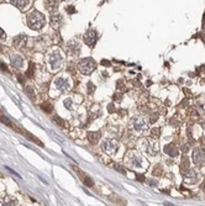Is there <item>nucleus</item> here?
Listing matches in <instances>:
<instances>
[{"label":"nucleus","mask_w":205,"mask_h":206,"mask_svg":"<svg viewBox=\"0 0 205 206\" xmlns=\"http://www.w3.org/2000/svg\"><path fill=\"white\" fill-rule=\"evenodd\" d=\"M33 69H35L33 64H32V63H30V68H29V71L26 72V75L29 77V78H32V75H33Z\"/></svg>","instance_id":"obj_23"},{"label":"nucleus","mask_w":205,"mask_h":206,"mask_svg":"<svg viewBox=\"0 0 205 206\" xmlns=\"http://www.w3.org/2000/svg\"><path fill=\"white\" fill-rule=\"evenodd\" d=\"M114 168H115L116 170H119L120 173H123V174H126V170H125V169L123 168V167H120L119 164H115V165H114Z\"/></svg>","instance_id":"obj_25"},{"label":"nucleus","mask_w":205,"mask_h":206,"mask_svg":"<svg viewBox=\"0 0 205 206\" xmlns=\"http://www.w3.org/2000/svg\"><path fill=\"white\" fill-rule=\"evenodd\" d=\"M102 149H104V152H106L108 154L113 155L116 153L117 148H119V143L115 139H111V138H108V139H104V142H102Z\"/></svg>","instance_id":"obj_3"},{"label":"nucleus","mask_w":205,"mask_h":206,"mask_svg":"<svg viewBox=\"0 0 205 206\" xmlns=\"http://www.w3.org/2000/svg\"><path fill=\"white\" fill-rule=\"evenodd\" d=\"M193 162L196 165H204L205 164V149L204 148H195L193 152Z\"/></svg>","instance_id":"obj_4"},{"label":"nucleus","mask_w":205,"mask_h":206,"mask_svg":"<svg viewBox=\"0 0 205 206\" xmlns=\"http://www.w3.org/2000/svg\"><path fill=\"white\" fill-rule=\"evenodd\" d=\"M25 91L27 93V95L30 96V98H32V96H35V89L32 85H27V87L25 88Z\"/></svg>","instance_id":"obj_19"},{"label":"nucleus","mask_w":205,"mask_h":206,"mask_svg":"<svg viewBox=\"0 0 205 206\" xmlns=\"http://www.w3.org/2000/svg\"><path fill=\"white\" fill-rule=\"evenodd\" d=\"M62 21H63V19L60 14H52V16H51V26L52 27L58 29V27L62 25Z\"/></svg>","instance_id":"obj_12"},{"label":"nucleus","mask_w":205,"mask_h":206,"mask_svg":"<svg viewBox=\"0 0 205 206\" xmlns=\"http://www.w3.org/2000/svg\"><path fill=\"white\" fill-rule=\"evenodd\" d=\"M53 121H54V122H57V125H58V126H61V127H63V126L66 125V122L63 121L62 119L58 117V116H53Z\"/></svg>","instance_id":"obj_21"},{"label":"nucleus","mask_w":205,"mask_h":206,"mask_svg":"<svg viewBox=\"0 0 205 206\" xmlns=\"http://www.w3.org/2000/svg\"><path fill=\"white\" fill-rule=\"evenodd\" d=\"M26 42H27V36L23 33V35H19V36L15 37L14 41H13V43L15 46V48L20 49V48H22L23 46L26 45Z\"/></svg>","instance_id":"obj_8"},{"label":"nucleus","mask_w":205,"mask_h":206,"mask_svg":"<svg viewBox=\"0 0 205 206\" xmlns=\"http://www.w3.org/2000/svg\"><path fill=\"white\" fill-rule=\"evenodd\" d=\"M188 151V147H183V152H187Z\"/></svg>","instance_id":"obj_34"},{"label":"nucleus","mask_w":205,"mask_h":206,"mask_svg":"<svg viewBox=\"0 0 205 206\" xmlns=\"http://www.w3.org/2000/svg\"><path fill=\"white\" fill-rule=\"evenodd\" d=\"M98 40V35H96V31L90 29L89 31H86L85 35H84V43L88 45L89 47H93L95 45V42Z\"/></svg>","instance_id":"obj_5"},{"label":"nucleus","mask_w":205,"mask_h":206,"mask_svg":"<svg viewBox=\"0 0 205 206\" xmlns=\"http://www.w3.org/2000/svg\"><path fill=\"white\" fill-rule=\"evenodd\" d=\"M137 178H139V180H145V177H143V175H137Z\"/></svg>","instance_id":"obj_33"},{"label":"nucleus","mask_w":205,"mask_h":206,"mask_svg":"<svg viewBox=\"0 0 205 206\" xmlns=\"http://www.w3.org/2000/svg\"><path fill=\"white\" fill-rule=\"evenodd\" d=\"M11 64H13L14 68L20 69L22 65H23V58H22L21 56H14V57H11Z\"/></svg>","instance_id":"obj_13"},{"label":"nucleus","mask_w":205,"mask_h":206,"mask_svg":"<svg viewBox=\"0 0 205 206\" xmlns=\"http://www.w3.org/2000/svg\"><path fill=\"white\" fill-rule=\"evenodd\" d=\"M46 9L50 11H54L58 7V0H45Z\"/></svg>","instance_id":"obj_14"},{"label":"nucleus","mask_w":205,"mask_h":206,"mask_svg":"<svg viewBox=\"0 0 205 206\" xmlns=\"http://www.w3.org/2000/svg\"><path fill=\"white\" fill-rule=\"evenodd\" d=\"M41 107H42L45 111H47V112H52V105L48 104V103L42 104V105H41Z\"/></svg>","instance_id":"obj_20"},{"label":"nucleus","mask_w":205,"mask_h":206,"mask_svg":"<svg viewBox=\"0 0 205 206\" xmlns=\"http://www.w3.org/2000/svg\"><path fill=\"white\" fill-rule=\"evenodd\" d=\"M50 62H51V67H52V69L53 71H56V69L61 68L63 58L58 52H53L52 54H51V57H50Z\"/></svg>","instance_id":"obj_6"},{"label":"nucleus","mask_w":205,"mask_h":206,"mask_svg":"<svg viewBox=\"0 0 205 206\" xmlns=\"http://www.w3.org/2000/svg\"><path fill=\"white\" fill-rule=\"evenodd\" d=\"M88 85H89V93H92L94 89H95V87H93V84H92V83H89Z\"/></svg>","instance_id":"obj_31"},{"label":"nucleus","mask_w":205,"mask_h":206,"mask_svg":"<svg viewBox=\"0 0 205 206\" xmlns=\"http://www.w3.org/2000/svg\"><path fill=\"white\" fill-rule=\"evenodd\" d=\"M0 68L3 69V71H5V72H7V67L4 63H0Z\"/></svg>","instance_id":"obj_29"},{"label":"nucleus","mask_w":205,"mask_h":206,"mask_svg":"<svg viewBox=\"0 0 205 206\" xmlns=\"http://www.w3.org/2000/svg\"><path fill=\"white\" fill-rule=\"evenodd\" d=\"M82 175V174H80ZM82 180H83V183H84V184L86 185V186H93L94 185V181L90 179L89 177H86L85 175V173H83V175H82Z\"/></svg>","instance_id":"obj_18"},{"label":"nucleus","mask_w":205,"mask_h":206,"mask_svg":"<svg viewBox=\"0 0 205 206\" xmlns=\"http://www.w3.org/2000/svg\"><path fill=\"white\" fill-rule=\"evenodd\" d=\"M203 190L205 191V181H204V184H203Z\"/></svg>","instance_id":"obj_35"},{"label":"nucleus","mask_w":205,"mask_h":206,"mask_svg":"<svg viewBox=\"0 0 205 206\" xmlns=\"http://www.w3.org/2000/svg\"><path fill=\"white\" fill-rule=\"evenodd\" d=\"M74 11H76V9H74V6L69 5L68 7H67V13H68V14H72V13H74Z\"/></svg>","instance_id":"obj_26"},{"label":"nucleus","mask_w":205,"mask_h":206,"mask_svg":"<svg viewBox=\"0 0 205 206\" xmlns=\"http://www.w3.org/2000/svg\"><path fill=\"white\" fill-rule=\"evenodd\" d=\"M0 121H1V122H5L9 127H13V123H11V121L6 117V116H0Z\"/></svg>","instance_id":"obj_22"},{"label":"nucleus","mask_w":205,"mask_h":206,"mask_svg":"<svg viewBox=\"0 0 205 206\" xmlns=\"http://www.w3.org/2000/svg\"><path fill=\"white\" fill-rule=\"evenodd\" d=\"M165 153L169 154L171 157H176L177 154H178V149H177V147L176 146H173V145H168V146H165Z\"/></svg>","instance_id":"obj_16"},{"label":"nucleus","mask_w":205,"mask_h":206,"mask_svg":"<svg viewBox=\"0 0 205 206\" xmlns=\"http://www.w3.org/2000/svg\"><path fill=\"white\" fill-rule=\"evenodd\" d=\"M10 1L14 6L19 7V9H23V7L27 6V4L30 3V0H10Z\"/></svg>","instance_id":"obj_15"},{"label":"nucleus","mask_w":205,"mask_h":206,"mask_svg":"<svg viewBox=\"0 0 205 206\" xmlns=\"http://www.w3.org/2000/svg\"><path fill=\"white\" fill-rule=\"evenodd\" d=\"M157 119H158V116L155 115L153 117H151V120H149V121H151V123H153V122H156V120H157Z\"/></svg>","instance_id":"obj_30"},{"label":"nucleus","mask_w":205,"mask_h":206,"mask_svg":"<svg viewBox=\"0 0 205 206\" xmlns=\"http://www.w3.org/2000/svg\"><path fill=\"white\" fill-rule=\"evenodd\" d=\"M88 137H89V141L92 142L93 145H95L100 139V132H89Z\"/></svg>","instance_id":"obj_17"},{"label":"nucleus","mask_w":205,"mask_h":206,"mask_svg":"<svg viewBox=\"0 0 205 206\" xmlns=\"http://www.w3.org/2000/svg\"><path fill=\"white\" fill-rule=\"evenodd\" d=\"M17 78H19V80H20V83H21V84L25 83V79H23V78L21 77V74H19V75H17Z\"/></svg>","instance_id":"obj_32"},{"label":"nucleus","mask_w":205,"mask_h":206,"mask_svg":"<svg viewBox=\"0 0 205 206\" xmlns=\"http://www.w3.org/2000/svg\"><path fill=\"white\" fill-rule=\"evenodd\" d=\"M146 127L147 126H146V122L143 119H141V117L133 119V129L136 131H143V130H146Z\"/></svg>","instance_id":"obj_11"},{"label":"nucleus","mask_w":205,"mask_h":206,"mask_svg":"<svg viewBox=\"0 0 205 206\" xmlns=\"http://www.w3.org/2000/svg\"><path fill=\"white\" fill-rule=\"evenodd\" d=\"M45 24H46V19L43 16V14L40 13V11L33 10L27 15V25H29L31 30L38 31L45 26Z\"/></svg>","instance_id":"obj_1"},{"label":"nucleus","mask_w":205,"mask_h":206,"mask_svg":"<svg viewBox=\"0 0 205 206\" xmlns=\"http://www.w3.org/2000/svg\"><path fill=\"white\" fill-rule=\"evenodd\" d=\"M63 104H64V105H66V107H67V109H69V110L73 107V106H72V105H73V101H72L70 99H66V100H64V103H63Z\"/></svg>","instance_id":"obj_24"},{"label":"nucleus","mask_w":205,"mask_h":206,"mask_svg":"<svg viewBox=\"0 0 205 206\" xmlns=\"http://www.w3.org/2000/svg\"><path fill=\"white\" fill-rule=\"evenodd\" d=\"M0 205L1 206H15L17 205V200L14 196L10 195H4L0 197Z\"/></svg>","instance_id":"obj_7"},{"label":"nucleus","mask_w":205,"mask_h":206,"mask_svg":"<svg viewBox=\"0 0 205 206\" xmlns=\"http://www.w3.org/2000/svg\"><path fill=\"white\" fill-rule=\"evenodd\" d=\"M152 133H153V136H158V133H159V130L158 129H155V130H152Z\"/></svg>","instance_id":"obj_28"},{"label":"nucleus","mask_w":205,"mask_h":206,"mask_svg":"<svg viewBox=\"0 0 205 206\" xmlns=\"http://www.w3.org/2000/svg\"><path fill=\"white\" fill-rule=\"evenodd\" d=\"M79 49H80V46L77 41H69L68 42V51L70 54L77 56V54L79 53Z\"/></svg>","instance_id":"obj_10"},{"label":"nucleus","mask_w":205,"mask_h":206,"mask_svg":"<svg viewBox=\"0 0 205 206\" xmlns=\"http://www.w3.org/2000/svg\"><path fill=\"white\" fill-rule=\"evenodd\" d=\"M54 85H56V88L58 89V90H61V91H67L69 89L68 80L63 79V78H58V79H56V81H54Z\"/></svg>","instance_id":"obj_9"},{"label":"nucleus","mask_w":205,"mask_h":206,"mask_svg":"<svg viewBox=\"0 0 205 206\" xmlns=\"http://www.w3.org/2000/svg\"><path fill=\"white\" fill-rule=\"evenodd\" d=\"M95 68H96V63L93 58H83L78 63V69L84 75H89Z\"/></svg>","instance_id":"obj_2"},{"label":"nucleus","mask_w":205,"mask_h":206,"mask_svg":"<svg viewBox=\"0 0 205 206\" xmlns=\"http://www.w3.org/2000/svg\"><path fill=\"white\" fill-rule=\"evenodd\" d=\"M5 37H6V35H5V32L0 29V40H5Z\"/></svg>","instance_id":"obj_27"}]
</instances>
